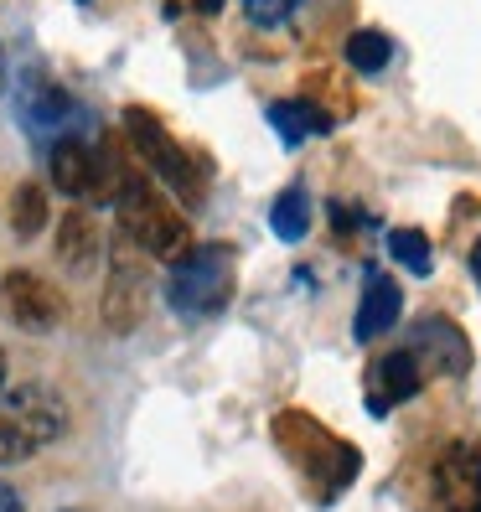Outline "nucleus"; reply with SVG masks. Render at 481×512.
Wrapping results in <instances>:
<instances>
[{
    "instance_id": "nucleus-23",
    "label": "nucleus",
    "mask_w": 481,
    "mask_h": 512,
    "mask_svg": "<svg viewBox=\"0 0 481 512\" xmlns=\"http://www.w3.org/2000/svg\"><path fill=\"white\" fill-rule=\"evenodd\" d=\"M0 394H6V352H0Z\"/></svg>"
},
{
    "instance_id": "nucleus-2",
    "label": "nucleus",
    "mask_w": 481,
    "mask_h": 512,
    "mask_svg": "<svg viewBox=\"0 0 481 512\" xmlns=\"http://www.w3.org/2000/svg\"><path fill=\"white\" fill-rule=\"evenodd\" d=\"M275 445L285 450V461L311 481V492L321 487V497H337V492H347L352 481H357V471H363V456H357V445H347L342 435H332L321 425L316 414H306V409H285V414H275Z\"/></svg>"
},
{
    "instance_id": "nucleus-16",
    "label": "nucleus",
    "mask_w": 481,
    "mask_h": 512,
    "mask_svg": "<svg viewBox=\"0 0 481 512\" xmlns=\"http://www.w3.org/2000/svg\"><path fill=\"white\" fill-rule=\"evenodd\" d=\"M47 228V192L37 182H21L11 192V233L16 238H37Z\"/></svg>"
},
{
    "instance_id": "nucleus-21",
    "label": "nucleus",
    "mask_w": 481,
    "mask_h": 512,
    "mask_svg": "<svg viewBox=\"0 0 481 512\" xmlns=\"http://www.w3.org/2000/svg\"><path fill=\"white\" fill-rule=\"evenodd\" d=\"M0 512H26V507H21V497L6 487V481H0Z\"/></svg>"
},
{
    "instance_id": "nucleus-4",
    "label": "nucleus",
    "mask_w": 481,
    "mask_h": 512,
    "mask_svg": "<svg viewBox=\"0 0 481 512\" xmlns=\"http://www.w3.org/2000/svg\"><path fill=\"white\" fill-rule=\"evenodd\" d=\"M63 430H68V404L47 383H16L0 394V466L37 456Z\"/></svg>"
},
{
    "instance_id": "nucleus-17",
    "label": "nucleus",
    "mask_w": 481,
    "mask_h": 512,
    "mask_svg": "<svg viewBox=\"0 0 481 512\" xmlns=\"http://www.w3.org/2000/svg\"><path fill=\"white\" fill-rule=\"evenodd\" d=\"M269 223H275V233L285 244H295V238H306V228H311V202L300 192H280L275 207H269Z\"/></svg>"
},
{
    "instance_id": "nucleus-8",
    "label": "nucleus",
    "mask_w": 481,
    "mask_h": 512,
    "mask_svg": "<svg viewBox=\"0 0 481 512\" xmlns=\"http://www.w3.org/2000/svg\"><path fill=\"white\" fill-rule=\"evenodd\" d=\"M0 311H6L21 331L42 337V331H52L57 321L68 316V300H63V290H57L52 280L32 275V269H11V275L0 280Z\"/></svg>"
},
{
    "instance_id": "nucleus-12",
    "label": "nucleus",
    "mask_w": 481,
    "mask_h": 512,
    "mask_svg": "<svg viewBox=\"0 0 481 512\" xmlns=\"http://www.w3.org/2000/svg\"><path fill=\"white\" fill-rule=\"evenodd\" d=\"M104 259V238H99V223L83 213V207H73V213L57 223V264L68 269V275H94Z\"/></svg>"
},
{
    "instance_id": "nucleus-5",
    "label": "nucleus",
    "mask_w": 481,
    "mask_h": 512,
    "mask_svg": "<svg viewBox=\"0 0 481 512\" xmlns=\"http://www.w3.org/2000/svg\"><path fill=\"white\" fill-rule=\"evenodd\" d=\"M233 300V249L192 244L166 275V306L182 321H207Z\"/></svg>"
},
{
    "instance_id": "nucleus-7",
    "label": "nucleus",
    "mask_w": 481,
    "mask_h": 512,
    "mask_svg": "<svg viewBox=\"0 0 481 512\" xmlns=\"http://www.w3.org/2000/svg\"><path fill=\"white\" fill-rule=\"evenodd\" d=\"M145 259L150 254L125 233L109 244V280H104V326L109 331H130L145 316V290H150Z\"/></svg>"
},
{
    "instance_id": "nucleus-13",
    "label": "nucleus",
    "mask_w": 481,
    "mask_h": 512,
    "mask_svg": "<svg viewBox=\"0 0 481 512\" xmlns=\"http://www.w3.org/2000/svg\"><path fill=\"white\" fill-rule=\"evenodd\" d=\"M68 114H73V104H68L63 88H52L42 78H32V83L21 88V119H26V130H32L37 140L68 135Z\"/></svg>"
},
{
    "instance_id": "nucleus-14",
    "label": "nucleus",
    "mask_w": 481,
    "mask_h": 512,
    "mask_svg": "<svg viewBox=\"0 0 481 512\" xmlns=\"http://www.w3.org/2000/svg\"><path fill=\"white\" fill-rule=\"evenodd\" d=\"M399 311H404V295H399V285L388 280V275H368V285H363V306H357V321H352L357 342H373V337H383V331L399 321Z\"/></svg>"
},
{
    "instance_id": "nucleus-22",
    "label": "nucleus",
    "mask_w": 481,
    "mask_h": 512,
    "mask_svg": "<svg viewBox=\"0 0 481 512\" xmlns=\"http://www.w3.org/2000/svg\"><path fill=\"white\" fill-rule=\"evenodd\" d=\"M471 275L481 280V238H476V249H471Z\"/></svg>"
},
{
    "instance_id": "nucleus-20",
    "label": "nucleus",
    "mask_w": 481,
    "mask_h": 512,
    "mask_svg": "<svg viewBox=\"0 0 481 512\" xmlns=\"http://www.w3.org/2000/svg\"><path fill=\"white\" fill-rule=\"evenodd\" d=\"M249 16L264 21V26H275V21L285 16V0H249Z\"/></svg>"
},
{
    "instance_id": "nucleus-18",
    "label": "nucleus",
    "mask_w": 481,
    "mask_h": 512,
    "mask_svg": "<svg viewBox=\"0 0 481 512\" xmlns=\"http://www.w3.org/2000/svg\"><path fill=\"white\" fill-rule=\"evenodd\" d=\"M388 57H394V42H388L383 32H352L347 37V63L357 73H383Z\"/></svg>"
},
{
    "instance_id": "nucleus-15",
    "label": "nucleus",
    "mask_w": 481,
    "mask_h": 512,
    "mask_svg": "<svg viewBox=\"0 0 481 512\" xmlns=\"http://www.w3.org/2000/svg\"><path fill=\"white\" fill-rule=\"evenodd\" d=\"M269 125L280 130L285 145H300L306 135L332 130V119H326V109H316V104H306V99H280L275 109H269Z\"/></svg>"
},
{
    "instance_id": "nucleus-1",
    "label": "nucleus",
    "mask_w": 481,
    "mask_h": 512,
    "mask_svg": "<svg viewBox=\"0 0 481 512\" xmlns=\"http://www.w3.org/2000/svg\"><path fill=\"white\" fill-rule=\"evenodd\" d=\"M114 218H119V233L135 238V244L161 259V264H176L187 249H192V223L182 218V207H176L156 182H150V171L130 161V171L119 176V192H114Z\"/></svg>"
},
{
    "instance_id": "nucleus-6",
    "label": "nucleus",
    "mask_w": 481,
    "mask_h": 512,
    "mask_svg": "<svg viewBox=\"0 0 481 512\" xmlns=\"http://www.w3.org/2000/svg\"><path fill=\"white\" fill-rule=\"evenodd\" d=\"M125 140H130V150H135V161H140L150 176H161V182L182 197V202H202V192H207V166H202L150 109H140V104L125 109Z\"/></svg>"
},
{
    "instance_id": "nucleus-3",
    "label": "nucleus",
    "mask_w": 481,
    "mask_h": 512,
    "mask_svg": "<svg viewBox=\"0 0 481 512\" xmlns=\"http://www.w3.org/2000/svg\"><path fill=\"white\" fill-rule=\"evenodd\" d=\"M47 171H52V187L73 197L78 207H114L119 192V176L130 171V156H114L109 140H83V135H57L47 145Z\"/></svg>"
},
{
    "instance_id": "nucleus-19",
    "label": "nucleus",
    "mask_w": 481,
    "mask_h": 512,
    "mask_svg": "<svg viewBox=\"0 0 481 512\" xmlns=\"http://www.w3.org/2000/svg\"><path fill=\"white\" fill-rule=\"evenodd\" d=\"M388 254H394L409 275H430V238L419 233V228H399V233H388Z\"/></svg>"
},
{
    "instance_id": "nucleus-10",
    "label": "nucleus",
    "mask_w": 481,
    "mask_h": 512,
    "mask_svg": "<svg viewBox=\"0 0 481 512\" xmlns=\"http://www.w3.org/2000/svg\"><path fill=\"white\" fill-rule=\"evenodd\" d=\"M435 507L440 512H481V445L450 440L435 456Z\"/></svg>"
},
{
    "instance_id": "nucleus-11",
    "label": "nucleus",
    "mask_w": 481,
    "mask_h": 512,
    "mask_svg": "<svg viewBox=\"0 0 481 512\" xmlns=\"http://www.w3.org/2000/svg\"><path fill=\"white\" fill-rule=\"evenodd\" d=\"M425 383L430 378L419 373V363L399 347V352H388V357H378V363H373V373H368V404H373V414H388L394 404L414 399Z\"/></svg>"
},
{
    "instance_id": "nucleus-9",
    "label": "nucleus",
    "mask_w": 481,
    "mask_h": 512,
    "mask_svg": "<svg viewBox=\"0 0 481 512\" xmlns=\"http://www.w3.org/2000/svg\"><path fill=\"white\" fill-rule=\"evenodd\" d=\"M404 352L419 363V373L425 378H461L471 368V342H466V331L450 321V316H425V321H414L409 326V337H404Z\"/></svg>"
}]
</instances>
